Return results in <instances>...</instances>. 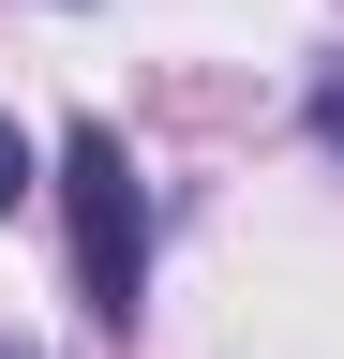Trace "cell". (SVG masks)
Segmentation results:
<instances>
[{"mask_svg":"<svg viewBox=\"0 0 344 359\" xmlns=\"http://www.w3.org/2000/svg\"><path fill=\"white\" fill-rule=\"evenodd\" d=\"M60 224H75V285H90V314L135 330V299H150V195H135V150H120L105 120L60 135Z\"/></svg>","mask_w":344,"mask_h":359,"instance_id":"6da1fadb","label":"cell"},{"mask_svg":"<svg viewBox=\"0 0 344 359\" xmlns=\"http://www.w3.org/2000/svg\"><path fill=\"white\" fill-rule=\"evenodd\" d=\"M15 195H30V135L0 120V210H15Z\"/></svg>","mask_w":344,"mask_h":359,"instance_id":"7a4b0ae2","label":"cell"},{"mask_svg":"<svg viewBox=\"0 0 344 359\" xmlns=\"http://www.w3.org/2000/svg\"><path fill=\"white\" fill-rule=\"evenodd\" d=\"M315 135H329V150H344V75H329V90H315Z\"/></svg>","mask_w":344,"mask_h":359,"instance_id":"3957f363","label":"cell"},{"mask_svg":"<svg viewBox=\"0 0 344 359\" xmlns=\"http://www.w3.org/2000/svg\"><path fill=\"white\" fill-rule=\"evenodd\" d=\"M0 359H30V344H0Z\"/></svg>","mask_w":344,"mask_h":359,"instance_id":"277c9868","label":"cell"}]
</instances>
